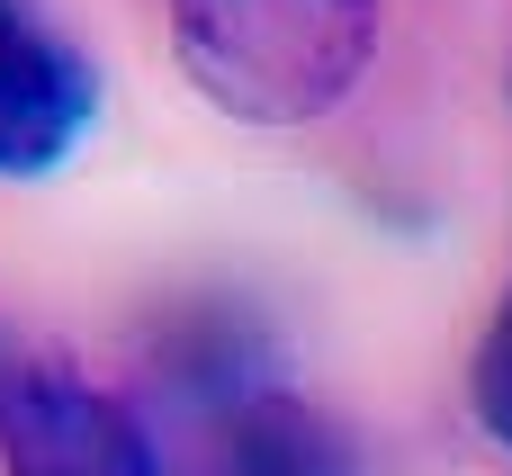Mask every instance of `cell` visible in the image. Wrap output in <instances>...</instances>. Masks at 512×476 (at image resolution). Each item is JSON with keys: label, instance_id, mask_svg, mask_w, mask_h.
Returning a JSON list of instances; mask_svg holds the SVG:
<instances>
[{"label": "cell", "instance_id": "6da1fadb", "mask_svg": "<svg viewBox=\"0 0 512 476\" xmlns=\"http://www.w3.org/2000/svg\"><path fill=\"white\" fill-rule=\"evenodd\" d=\"M378 0H171V54L234 126H315L378 63Z\"/></svg>", "mask_w": 512, "mask_h": 476}, {"label": "cell", "instance_id": "7a4b0ae2", "mask_svg": "<svg viewBox=\"0 0 512 476\" xmlns=\"http://www.w3.org/2000/svg\"><path fill=\"white\" fill-rule=\"evenodd\" d=\"M0 468L9 476H162L144 414L72 360L0 369Z\"/></svg>", "mask_w": 512, "mask_h": 476}, {"label": "cell", "instance_id": "3957f363", "mask_svg": "<svg viewBox=\"0 0 512 476\" xmlns=\"http://www.w3.org/2000/svg\"><path fill=\"white\" fill-rule=\"evenodd\" d=\"M99 117V72L27 9L0 0V180L54 171Z\"/></svg>", "mask_w": 512, "mask_h": 476}, {"label": "cell", "instance_id": "277c9868", "mask_svg": "<svg viewBox=\"0 0 512 476\" xmlns=\"http://www.w3.org/2000/svg\"><path fill=\"white\" fill-rule=\"evenodd\" d=\"M216 476H351V450H342V432L315 405L261 387V396L225 405V423H216Z\"/></svg>", "mask_w": 512, "mask_h": 476}, {"label": "cell", "instance_id": "5b68a950", "mask_svg": "<svg viewBox=\"0 0 512 476\" xmlns=\"http://www.w3.org/2000/svg\"><path fill=\"white\" fill-rule=\"evenodd\" d=\"M252 324L234 315V306H198V315H180V333H171V378H189L198 396H216V405H243V396H261L252 387Z\"/></svg>", "mask_w": 512, "mask_h": 476}, {"label": "cell", "instance_id": "8992f818", "mask_svg": "<svg viewBox=\"0 0 512 476\" xmlns=\"http://www.w3.org/2000/svg\"><path fill=\"white\" fill-rule=\"evenodd\" d=\"M477 423L512 450V306L495 315V333H486V351H477Z\"/></svg>", "mask_w": 512, "mask_h": 476}]
</instances>
